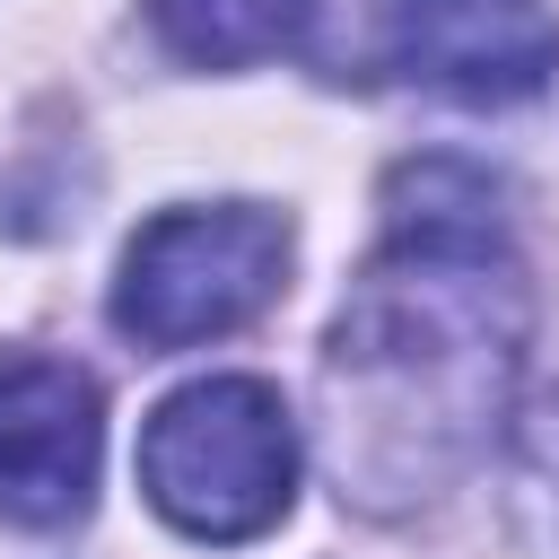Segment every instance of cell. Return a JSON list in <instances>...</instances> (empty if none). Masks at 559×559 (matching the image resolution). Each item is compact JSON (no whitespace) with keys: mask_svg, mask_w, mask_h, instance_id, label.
Wrapping results in <instances>:
<instances>
[{"mask_svg":"<svg viewBox=\"0 0 559 559\" xmlns=\"http://www.w3.org/2000/svg\"><path fill=\"white\" fill-rule=\"evenodd\" d=\"M524 341V288L498 245L489 192L463 166H419L393 183V236L332 323V393H358L367 454L384 428L472 437ZM341 419V428H349Z\"/></svg>","mask_w":559,"mask_h":559,"instance_id":"obj_1","label":"cell"},{"mask_svg":"<svg viewBox=\"0 0 559 559\" xmlns=\"http://www.w3.org/2000/svg\"><path fill=\"white\" fill-rule=\"evenodd\" d=\"M140 489L192 542H253L297 498V419L262 376H201L140 428Z\"/></svg>","mask_w":559,"mask_h":559,"instance_id":"obj_2","label":"cell"},{"mask_svg":"<svg viewBox=\"0 0 559 559\" xmlns=\"http://www.w3.org/2000/svg\"><path fill=\"white\" fill-rule=\"evenodd\" d=\"M280 271H288V218H271L253 201L157 210L122 245L114 323L140 349H192V341H218V332L253 323L280 297Z\"/></svg>","mask_w":559,"mask_h":559,"instance_id":"obj_3","label":"cell"},{"mask_svg":"<svg viewBox=\"0 0 559 559\" xmlns=\"http://www.w3.org/2000/svg\"><path fill=\"white\" fill-rule=\"evenodd\" d=\"M105 463V411L87 367L44 349H0V524H79Z\"/></svg>","mask_w":559,"mask_h":559,"instance_id":"obj_4","label":"cell"},{"mask_svg":"<svg viewBox=\"0 0 559 559\" xmlns=\"http://www.w3.org/2000/svg\"><path fill=\"white\" fill-rule=\"evenodd\" d=\"M384 52L437 96L507 105L559 70V17L542 0H384Z\"/></svg>","mask_w":559,"mask_h":559,"instance_id":"obj_5","label":"cell"},{"mask_svg":"<svg viewBox=\"0 0 559 559\" xmlns=\"http://www.w3.org/2000/svg\"><path fill=\"white\" fill-rule=\"evenodd\" d=\"M148 17L192 70H253L306 35L314 0H148Z\"/></svg>","mask_w":559,"mask_h":559,"instance_id":"obj_6","label":"cell"}]
</instances>
